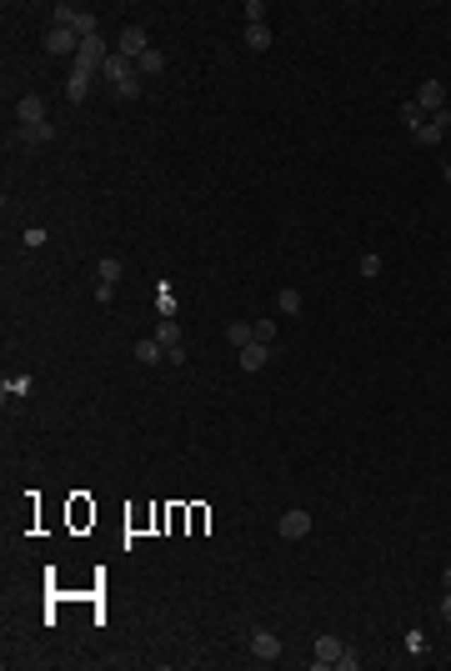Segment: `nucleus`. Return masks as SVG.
<instances>
[{"mask_svg":"<svg viewBox=\"0 0 451 671\" xmlns=\"http://www.w3.org/2000/svg\"><path fill=\"white\" fill-rule=\"evenodd\" d=\"M251 331H256V341H261V346H271V341H276V321H256Z\"/></svg>","mask_w":451,"mask_h":671,"instance_id":"obj_25","label":"nucleus"},{"mask_svg":"<svg viewBox=\"0 0 451 671\" xmlns=\"http://www.w3.org/2000/svg\"><path fill=\"white\" fill-rule=\"evenodd\" d=\"M45 241H50V231H45V226H30V231H25V246H30V251H35V246H45Z\"/></svg>","mask_w":451,"mask_h":671,"instance_id":"obj_28","label":"nucleus"},{"mask_svg":"<svg viewBox=\"0 0 451 671\" xmlns=\"http://www.w3.org/2000/svg\"><path fill=\"white\" fill-rule=\"evenodd\" d=\"M246 25H266V0H246Z\"/></svg>","mask_w":451,"mask_h":671,"instance_id":"obj_24","label":"nucleus"},{"mask_svg":"<svg viewBox=\"0 0 451 671\" xmlns=\"http://www.w3.org/2000/svg\"><path fill=\"white\" fill-rule=\"evenodd\" d=\"M16 121H20V131L45 126V100H40V95H20V105H16Z\"/></svg>","mask_w":451,"mask_h":671,"instance_id":"obj_6","label":"nucleus"},{"mask_svg":"<svg viewBox=\"0 0 451 671\" xmlns=\"http://www.w3.org/2000/svg\"><path fill=\"white\" fill-rule=\"evenodd\" d=\"M402 121H406V131H411V136H416V131H421V126H426V110H421V105H416V100H406V105H402Z\"/></svg>","mask_w":451,"mask_h":671,"instance_id":"obj_19","label":"nucleus"},{"mask_svg":"<svg viewBox=\"0 0 451 671\" xmlns=\"http://www.w3.org/2000/svg\"><path fill=\"white\" fill-rule=\"evenodd\" d=\"M266 361H271V346H261V341L241 346V371H261Z\"/></svg>","mask_w":451,"mask_h":671,"instance_id":"obj_12","label":"nucleus"},{"mask_svg":"<svg viewBox=\"0 0 451 671\" xmlns=\"http://www.w3.org/2000/svg\"><path fill=\"white\" fill-rule=\"evenodd\" d=\"M251 656H256L261 666H271V661L281 656V636H276V631H251Z\"/></svg>","mask_w":451,"mask_h":671,"instance_id":"obj_5","label":"nucleus"},{"mask_svg":"<svg viewBox=\"0 0 451 671\" xmlns=\"http://www.w3.org/2000/svg\"><path fill=\"white\" fill-rule=\"evenodd\" d=\"M25 391H30V376H11L6 381V396H25Z\"/></svg>","mask_w":451,"mask_h":671,"instance_id":"obj_26","label":"nucleus"},{"mask_svg":"<svg viewBox=\"0 0 451 671\" xmlns=\"http://www.w3.org/2000/svg\"><path fill=\"white\" fill-rule=\"evenodd\" d=\"M146 50H151V35H146V25H126V30H121V55H126V61H141Z\"/></svg>","mask_w":451,"mask_h":671,"instance_id":"obj_4","label":"nucleus"},{"mask_svg":"<svg viewBox=\"0 0 451 671\" xmlns=\"http://www.w3.org/2000/svg\"><path fill=\"white\" fill-rule=\"evenodd\" d=\"M86 90H90V76L71 71V81H66V100H86Z\"/></svg>","mask_w":451,"mask_h":671,"instance_id":"obj_20","label":"nucleus"},{"mask_svg":"<svg viewBox=\"0 0 451 671\" xmlns=\"http://www.w3.org/2000/svg\"><path fill=\"white\" fill-rule=\"evenodd\" d=\"M76 20H81V6H71V0H55V6H50V25L76 30Z\"/></svg>","mask_w":451,"mask_h":671,"instance_id":"obj_11","label":"nucleus"},{"mask_svg":"<svg viewBox=\"0 0 451 671\" xmlns=\"http://www.w3.org/2000/svg\"><path fill=\"white\" fill-rule=\"evenodd\" d=\"M276 311H281V316H301V291H291V286L276 291Z\"/></svg>","mask_w":451,"mask_h":671,"instance_id":"obj_16","label":"nucleus"},{"mask_svg":"<svg viewBox=\"0 0 451 671\" xmlns=\"http://www.w3.org/2000/svg\"><path fill=\"white\" fill-rule=\"evenodd\" d=\"M336 666H341V671H356V666H361V656H356L351 646H341V656H336Z\"/></svg>","mask_w":451,"mask_h":671,"instance_id":"obj_27","label":"nucleus"},{"mask_svg":"<svg viewBox=\"0 0 451 671\" xmlns=\"http://www.w3.org/2000/svg\"><path fill=\"white\" fill-rule=\"evenodd\" d=\"M100 76L110 81V90H116L121 100H136V95H141V76L131 71V61H126V55H110Z\"/></svg>","mask_w":451,"mask_h":671,"instance_id":"obj_1","label":"nucleus"},{"mask_svg":"<svg viewBox=\"0 0 451 671\" xmlns=\"http://www.w3.org/2000/svg\"><path fill=\"white\" fill-rule=\"evenodd\" d=\"M226 341H231V346L241 351V346H251V341H256V331H251L246 321H231V326H226Z\"/></svg>","mask_w":451,"mask_h":671,"instance_id":"obj_14","label":"nucleus"},{"mask_svg":"<svg viewBox=\"0 0 451 671\" xmlns=\"http://www.w3.org/2000/svg\"><path fill=\"white\" fill-rule=\"evenodd\" d=\"M441 586H446V591H451V571H446V576H441Z\"/></svg>","mask_w":451,"mask_h":671,"instance_id":"obj_31","label":"nucleus"},{"mask_svg":"<svg viewBox=\"0 0 451 671\" xmlns=\"http://www.w3.org/2000/svg\"><path fill=\"white\" fill-rule=\"evenodd\" d=\"M45 50H50V55H76V50H81V35L66 30V25H45Z\"/></svg>","mask_w":451,"mask_h":671,"instance_id":"obj_2","label":"nucleus"},{"mask_svg":"<svg viewBox=\"0 0 451 671\" xmlns=\"http://www.w3.org/2000/svg\"><path fill=\"white\" fill-rule=\"evenodd\" d=\"M121 271H126V266H121L116 256H100V261H95V275H100V281H110V286L121 281Z\"/></svg>","mask_w":451,"mask_h":671,"instance_id":"obj_17","label":"nucleus"},{"mask_svg":"<svg viewBox=\"0 0 451 671\" xmlns=\"http://www.w3.org/2000/svg\"><path fill=\"white\" fill-rule=\"evenodd\" d=\"M176 306H181V301L171 296V286H160V291H156V311H160V321H176Z\"/></svg>","mask_w":451,"mask_h":671,"instance_id":"obj_18","label":"nucleus"},{"mask_svg":"<svg viewBox=\"0 0 451 671\" xmlns=\"http://www.w3.org/2000/svg\"><path fill=\"white\" fill-rule=\"evenodd\" d=\"M336 656H341V641H336V636H316V656H311V666H316V671H326V666H336Z\"/></svg>","mask_w":451,"mask_h":671,"instance_id":"obj_10","label":"nucleus"},{"mask_svg":"<svg viewBox=\"0 0 451 671\" xmlns=\"http://www.w3.org/2000/svg\"><path fill=\"white\" fill-rule=\"evenodd\" d=\"M156 341L165 346L171 366H181V361H186V346H181V326H176V321H160V326H156Z\"/></svg>","mask_w":451,"mask_h":671,"instance_id":"obj_3","label":"nucleus"},{"mask_svg":"<svg viewBox=\"0 0 451 671\" xmlns=\"http://www.w3.org/2000/svg\"><path fill=\"white\" fill-rule=\"evenodd\" d=\"M136 71H141V76H160V71H165V55L151 45V50L141 55V61H136Z\"/></svg>","mask_w":451,"mask_h":671,"instance_id":"obj_15","label":"nucleus"},{"mask_svg":"<svg viewBox=\"0 0 451 671\" xmlns=\"http://www.w3.org/2000/svg\"><path fill=\"white\" fill-rule=\"evenodd\" d=\"M246 45L251 50H271V30L266 25H246Z\"/></svg>","mask_w":451,"mask_h":671,"instance_id":"obj_21","label":"nucleus"},{"mask_svg":"<svg viewBox=\"0 0 451 671\" xmlns=\"http://www.w3.org/2000/svg\"><path fill=\"white\" fill-rule=\"evenodd\" d=\"M356 271L366 275V281H376V275H381V256H376V251H366V256L356 261Z\"/></svg>","mask_w":451,"mask_h":671,"instance_id":"obj_22","label":"nucleus"},{"mask_svg":"<svg viewBox=\"0 0 451 671\" xmlns=\"http://www.w3.org/2000/svg\"><path fill=\"white\" fill-rule=\"evenodd\" d=\"M276 531L286 536V541H301V536H311V511H286L276 521Z\"/></svg>","mask_w":451,"mask_h":671,"instance_id":"obj_7","label":"nucleus"},{"mask_svg":"<svg viewBox=\"0 0 451 671\" xmlns=\"http://www.w3.org/2000/svg\"><path fill=\"white\" fill-rule=\"evenodd\" d=\"M160 356H165V346L156 341V336H146V341H136V361H141V366H156Z\"/></svg>","mask_w":451,"mask_h":671,"instance_id":"obj_13","label":"nucleus"},{"mask_svg":"<svg viewBox=\"0 0 451 671\" xmlns=\"http://www.w3.org/2000/svg\"><path fill=\"white\" fill-rule=\"evenodd\" d=\"M441 617H446V622H451V591H446V596H441Z\"/></svg>","mask_w":451,"mask_h":671,"instance_id":"obj_30","label":"nucleus"},{"mask_svg":"<svg viewBox=\"0 0 451 671\" xmlns=\"http://www.w3.org/2000/svg\"><path fill=\"white\" fill-rule=\"evenodd\" d=\"M446 126H451V110H436V116H426V126L416 131V141H421V146H436Z\"/></svg>","mask_w":451,"mask_h":671,"instance_id":"obj_9","label":"nucleus"},{"mask_svg":"<svg viewBox=\"0 0 451 671\" xmlns=\"http://www.w3.org/2000/svg\"><path fill=\"white\" fill-rule=\"evenodd\" d=\"M421 110H431V116H436V110H446V85L441 81H421V90L411 95Z\"/></svg>","mask_w":451,"mask_h":671,"instance_id":"obj_8","label":"nucleus"},{"mask_svg":"<svg viewBox=\"0 0 451 671\" xmlns=\"http://www.w3.org/2000/svg\"><path fill=\"white\" fill-rule=\"evenodd\" d=\"M95 301L110 306V301H116V286H110V281H95Z\"/></svg>","mask_w":451,"mask_h":671,"instance_id":"obj_29","label":"nucleus"},{"mask_svg":"<svg viewBox=\"0 0 451 671\" xmlns=\"http://www.w3.org/2000/svg\"><path fill=\"white\" fill-rule=\"evenodd\" d=\"M16 136H20L25 146H40V141H50L55 131H50V121H45V126H30V131H16Z\"/></svg>","mask_w":451,"mask_h":671,"instance_id":"obj_23","label":"nucleus"},{"mask_svg":"<svg viewBox=\"0 0 451 671\" xmlns=\"http://www.w3.org/2000/svg\"><path fill=\"white\" fill-rule=\"evenodd\" d=\"M441 176H446V186H451V165H446V171H441Z\"/></svg>","mask_w":451,"mask_h":671,"instance_id":"obj_32","label":"nucleus"}]
</instances>
